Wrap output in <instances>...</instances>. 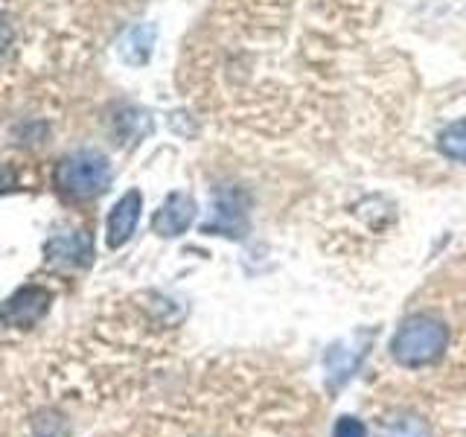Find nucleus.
<instances>
[{
	"label": "nucleus",
	"instance_id": "f257e3e1",
	"mask_svg": "<svg viewBox=\"0 0 466 437\" xmlns=\"http://www.w3.org/2000/svg\"><path fill=\"white\" fill-rule=\"evenodd\" d=\"M446 350H449V327L443 318H437L431 312H417L411 318H405L390 341L393 361L408 371L429 368L437 359H443Z\"/></svg>",
	"mask_w": 466,
	"mask_h": 437
},
{
	"label": "nucleus",
	"instance_id": "f03ea898",
	"mask_svg": "<svg viewBox=\"0 0 466 437\" xmlns=\"http://www.w3.org/2000/svg\"><path fill=\"white\" fill-rule=\"evenodd\" d=\"M53 184L62 196L67 198H96L108 189L111 184V164L102 152L94 149H79L70 152L56 164Z\"/></svg>",
	"mask_w": 466,
	"mask_h": 437
},
{
	"label": "nucleus",
	"instance_id": "7ed1b4c3",
	"mask_svg": "<svg viewBox=\"0 0 466 437\" xmlns=\"http://www.w3.org/2000/svg\"><path fill=\"white\" fill-rule=\"evenodd\" d=\"M50 303H53V291L47 286H35V283L21 286L4 303V310H0V320H4V324L12 327V330H29L50 312Z\"/></svg>",
	"mask_w": 466,
	"mask_h": 437
},
{
	"label": "nucleus",
	"instance_id": "20e7f679",
	"mask_svg": "<svg viewBox=\"0 0 466 437\" xmlns=\"http://www.w3.org/2000/svg\"><path fill=\"white\" fill-rule=\"evenodd\" d=\"M196 198L189 193H181V189H175V193L167 196V201L160 204V210L155 213L152 218V230L157 237H181V233L189 230V225L196 222Z\"/></svg>",
	"mask_w": 466,
	"mask_h": 437
},
{
	"label": "nucleus",
	"instance_id": "39448f33",
	"mask_svg": "<svg viewBox=\"0 0 466 437\" xmlns=\"http://www.w3.org/2000/svg\"><path fill=\"white\" fill-rule=\"evenodd\" d=\"M140 210H143V196L140 189H128L123 193V198L114 204L111 213H108V225H106V233H108V248H123L131 237H135L137 230V222H140Z\"/></svg>",
	"mask_w": 466,
	"mask_h": 437
},
{
	"label": "nucleus",
	"instance_id": "423d86ee",
	"mask_svg": "<svg viewBox=\"0 0 466 437\" xmlns=\"http://www.w3.org/2000/svg\"><path fill=\"white\" fill-rule=\"evenodd\" d=\"M44 254H47L50 262L56 266H87L94 257V242L87 233L76 230V233H58V237L44 242Z\"/></svg>",
	"mask_w": 466,
	"mask_h": 437
},
{
	"label": "nucleus",
	"instance_id": "0eeeda50",
	"mask_svg": "<svg viewBox=\"0 0 466 437\" xmlns=\"http://www.w3.org/2000/svg\"><path fill=\"white\" fill-rule=\"evenodd\" d=\"M245 228V204H242V193L239 189H222L216 198V213L213 222L204 225V233H228V237H242Z\"/></svg>",
	"mask_w": 466,
	"mask_h": 437
},
{
	"label": "nucleus",
	"instance_id": "6e6552de",
	"mask_svg": "<svg viewBox=\"0 0 466 437\" xmlns=\"http://www.w3.org/2000/svg\"><path fill=\"white\" fill-rule=\"evenodd\" d=\"M155 36H157V29L152 24L131 26L120 41V56L128 65H146L152 56V47H155Z\"/></svg>",
	"mask_w": 466,
	"mask_h": 437
},
{
	"label": "nucleus",
	"instance_id": "1a4fd4ad",
	"mask_svg": "<svg viewBox=\"0 0 466 437\" xmlns=\"http://www.w3.org/2000/svg\"><path fill=\"white\" fill-rule=\"evenodd\" d=\"M437 149H441L443 158L466 164V120L449 123L441 135H437Z\"/></svg>",
	"mask_w": 466,
	"mask_h": 437
},
{
	"label": "nucleus",
	"instance_id": "9d476101",
	"mask_svg": "<svg viewBox=\"0 0 466 437\" xmlns=\"http://www.w3.org/2000/svg\"><path fill=\"white\" fill-rule=\"evenodd\" d=\"M379 437H426V429L417 417H397L385 422V429Z\"/></svg>",
	"mask_w": 466,
	"mask_h": 437
},
{
	"label": "nucleus",
	"instance_id": "9b49d317",
	"mask_svg": "<svg viewBox=\"0 0 466 437\" xmlns=\"http://www.w3.org/2000/svg\"><path fill=\"white\" fill-rule=\"evenodd\" d=\"M332 437H368V429H364V422L356 417H341L335 422Z\"/></svg>",
	"mask_w": 466,
	"mask_h": 437
},
{
	"label": "nucleus",
	"instance_id": "f8f14e48",
	"mask_svg": "<svg viewBox=\"0 0 466 437\" xmlns=\"http://www.w3.org/2000/svg\"><path fill=\"white\" fill-rule=\"evenodd\" d=\"M18 187V172L12 164H0V196L9 193V189Z\"/></svg>",
	"mask_w": 466,
	"mask_h": 437
},
{
	"label": "nucleus",
	"instance_id": "ddd939ff",
	"mask_svg": "<svg viewBox=\"0 0 466 437\" xmlns=\"http://www.w3.org/2000/svg\"><path fill=\"white\" fill-rule=\"evenodd\" d=\"M9 44H12V24H9L6 15H0V58L6 56Z\"/></svg>",
	"mask_w": 466,
	"mask_h": 437
},
{
	"label": "nucleus",
	"instance_id": "4468645a",
	"mask_svg": "<svg viewBox=\"0 0 466 437\" xmlns=\"http://www.w3.org/2000/svg\"><path fill=\"white\" fill-rule=\"evenodd\" d=\"M184 437H216V434H210V432H193V434H184Z\"/></svg>",
	"mask_w": 466,
	"mask_h": 437
}]
</instances>
